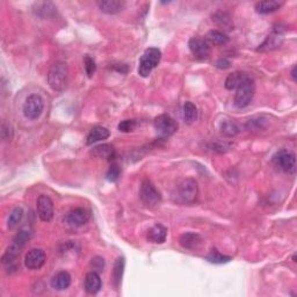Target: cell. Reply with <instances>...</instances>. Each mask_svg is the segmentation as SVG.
<instances>
[{
  "label": "cell",
  "mask_w": 297,
  "mask_h": 297,
  "mask_svg": "<svg viewBox=\"0 0 297 297\" xmlns=\"http://www.w3.org/2000/svg\"><path fill=\"white\" fill-rule=\"evenodd\" d=\"M31 237V231L27 227H22V229L19 230V232L17 233V236L14 237L13 241H12V244L6 248L5 253L2 254L1 260L4 265H12L14 264L15 260H17L19 255H20L22 248H25L28 244V242L30 241Z\"/></svg>",
  "instance_id": "obj_1"
},
{
  "label": "cell",
  "mask_w": 297,
  "mask_h": 297,
  "mask_svg": "<svg viewBox=\"0 0 297 297\" xmlns=\"http://www.w3.org/2000/svg\"><path fill=\"white\" fill-rule=\"evenodd\" d=\"M69 78V66L64 62L53 63L48 72L49 86L53 91L61 92L68 85Z\"/></svg>",
  "instance_id": "obj_2"
},
{
  "label": "cell",
  "mask_w": 297,
  "mask_h": 297,
  "mask_svg": "<svg viewBox=\"0 0 297 297\" xmlns=\"http://www.w3.org/2000/svg\"><path fill=\"white\" fill-rule=\"evenodd\" d=\"M160 58H162V51L158 48H148L145 50L140 59V68H138V74L141 77H148L153 69L159 64Z\"/></svg>",
  "instance_id": "obj_3"
},
{
  "label": "cell",
  "mask_w": 297,
  "mask_h": 297,
  "mask_svg": "<svg viewBox=\"0 0 297 297\" xmlns=\"http://www.w3.org/2000/svg\"><path fill=\"white\" fill-rule=\"evenodd\" d=\"M255 93L254 80L248 77L246 80L236 88L235 93V106L237 108H245L251 103Z\"/></svg>",
  "instance_id": "obj_4"
},
{
  "label": "cell",
  "mask_w": 297,
  "mask_h": 297,
  "mask_svg": "<svg viewBox=\"0 0 297 297\" xmlns=\"http://www.w3.org/2000/svg\"><path fill=\"white\" fill-rule=\"evenodd\" d=\"M140 198L143 204L148 208H154L162 201V195L158 192V189L154 187V185L150 180L145 179L141 185L140 189Z\"/></svg>",
  "instance_id": "obj_5"
},
{
  "label": "cell",
  "mask_w": 297,
  "mask_h": 297,
  "mask_svg": "<svg viewBox=\"0 0 297 297\" xmlns=\"http://www.w3.org/2000/svg\"><path fill=\"white\" fill-rule=\"evenodd\" d=\"M44 109V100L39 94H31L26 99L22 107L24 115L29 120H36L42 115Z\"/></svg>",
  "instance_id": "obj_6"
},
{
  "label": "cell",
  "mask_w": 297,
  "mask_h": 297,
  "mask_svg": "<svg viewBox=\"0 0 297 297\" xmlns=\"http://www.w3.org/2000/svg\"><path fill=\"white\" fill-rule=\"evenodd\" d=\"M153 125L158 135L162 138L170 137L178 130V123L172 116L167 115V114H162V115L157 116L154 119Z\"/></svg>",
  "instance_id": "obj_7"
},
{
  "label": "cell",
  "mask_w": 297,
  "mask_h": 297,
  "mask_svg": "<svg viewBox=\"0 0 297 297\" xmlns=\"http://www.w3.org/2000/svg\"><path fill=\"white\" fill-rule=\"evenodd\" d=\"M178 194L184 203H194L198 194V182L191 178L184 179L178 186Z\"/></svg>",
  "instance_id": "obj_8"
},
{
  "label": "cell",
  "mask_w": 297,
  "mask_h": 297,
  "mask_svg": "<svg viewBox=\"0 0 297 297\" xmlns=\"http://www.w3.org/2000/svg\"><path fill=\"white\" fill-rule=\"evenodd\" d=\"M188 47L193 56L200 61H205L210 57L211 47L203 37H192L188 42Z\"/></svg>",
  "instance_id": "obj_9"
},
{
  "label": "cell",
  "mask_w": 297,
  "mask_h": 297,
  "mask_svg": "<svg viewBox=\"0 0 297 297\" xmlns=\"http://www.w3.org/2000/svg\"><path fill=\"white\" fill-rule=\"evenodd\" d=\"M90 220V211L85 208H74L64 216V222L72 229L85 225Z\"/></svg>",
  "instance_id": "obj_10"
},
{
  "label": "cell",
  "mask_w": 297,
  "mask_h": 297,
  "mask_svg": "<svg viewBox=\"0 0 297 297\" xmlns=\"http://www.w3.org/2000/svg\"><path fill=\"white\" fill-rule=\"evenodd\" d=\"M273 163L284 172H294L296 167L295 153L288 150H280L273 156Z\"/></svg>",
  "instance_id": "obj_11"
},
{
  "label": "cell",
  "mask_w": 297,
  "mask_h": 297,
  "mask_svg": "<svg viewBox=\"0 0 297 297\" xmlns=\"http://www.w3.org/2000/svg\"><path fill=\"white\" fill-rule=\"evenodd\" d=\"M36 211L42 222L48 223L52 220L53 214H55V208H53L52 200L48 195L42 194L37 198Z\"/></svg>",
  "instance_id": "obj_12"
},
{
  "label": "cell",
  "mask_w": 297,
  "mask_h": 297,
  "mask_svg": "<svg viewBox=\"0 0 297 297\" xmlns=\"http://www.w3.org/2000/svg\"><path fill=\"white\" fill-rule=\"evenodd\" d=\"M284 41V31L280 28H275L272 33L266 37V40L262 42L259 48L257 49L258 51L266 52V51H272V50H275L280 48L283 44Z\"/></svg>",
  "instance_id": "obj_13"
},
{
  "label": "cell",
  "mask_w": 297,
  "mask_h": 297,
  "mask_svg": "<svg viewBox=\"0 0 297 297\" xmlns=\"http://www.w3.org/2000/svg\"><path fill=\"white\" fill-rule=\"evenodd\" d=\"M47 257L43 249L41 248H31L30 251L27 252L26 257H25V266L28 270L36 271L43 267L46 264Z\"/></svg>",
  "instance_id": "obj_14"
},
{
  "label": "cell",
  "mask_w": 297,
  "mask_h": 297,
  "mask_svg": "<svg viewBox=\"0 0 297 297\" xmlns=\"http://www.w3.org/2000/svg\"><path fill=\"white\" fill-rule=\"evenodd\" d=\"M179 243L184 248L194 251V249L200 248L202 243H203V239H202V237L198 235V233L186 232V233H184V235H181V237H180Z\"/></svg>",
  "instance_id": "obj_15"
},
{
  "label": "cell",
  "mask_w": 297,
  "mask_h": 297,
  "mask_svg": "<svg viewBox=\"0 0 297 297\" xmlns=\"http://www.w3.org/2000/svg\"><path fill=\"white\" fill-rule=\"evenodd\" d=\"M101 286H102V282H101V277L99 274H98V272L93 271L86 274L84 282V287L86 293L91 294V295H94V294L100 292Z\"/></svg>",
  "instance_id": "obj_16"
},
{
  "label": "cell",
  "mask_w": 297,
  "mask_h": 297,
  "mask_svg": "<svg viewBox=\"0 0 297 297\" xmlns=\"http://www.w3.org/2000/svg\"><path fill=\"white\" fill-rule=\"evenodd\" d=\"M166 237L167 227L164 226L163 224H154L148 231V241L153 244H163L166 241Z\"/></svg>",
  "instance_id": "obj_17"
},
{
  "label": "cell",
  "mask_w": 297,
  "mask_h": 297,
  "mask_svg": "<svg viewBox=\"0 0 297 297\" xmlns=\"http://www.w3.org/2000/svg\"><path fill=\"white\" fill-rule=\"evenodd\" d=\"M97 5L103 13L116 14L124 8L125 2L121 0H100V1H97Z\"/></svg>",
  "instance_id": "obj_18"
},
{
  "label": "cell",
  "mask_w": 297,
  "mask_h": 297,
  "mask_svg": "<svg viewBox=\"0 0 297 297\" xmlns=\"http://www.w3.org/2000/svg\"><path fill=\"white\" fill-rule=\"evenodd\" d=\"M51 287L56 290H65L71 284V275L66 271H61L56 273L51 279Z\"/></svg>",
  "instance_id": "obj_19"
},
{
  "label": "cell",
  "mask_w": 297,
  "mask_h": 297,
  "mask_svg": "<svg viewBox=\"0 0 297 297\" xmlns=\"http://www.w3.org/2000/svg\"><path fill=\"white\" fill-rule=\"evenodd\" d=\"M283 6V1H277V0H264L259 1L255 5V11L260 14H270L277 11Z\"/></svg>",
  "instance_id": "obj_20"
},
{
  "label": "cell",
  "mask_w": 297,
  "mask_h": 297,
  "mask_svg": "<svg viewBox=\"0 0 297 297\" xmlns=\"http://www.w3.org/2000/svg\"><path fill=\"white\" fill-rule=\"evenodd\" d=\"M205 40L210 46H225L229 42V36L223 31L213 29L208 31V34L205 35Z\"/></svg>",
  "instance_id": "obj_21"
},
{
  "label": "cell",
  "mask_w": 297,
  "mask_h": 297,
  "mask_svg": "<svg viewBox=\"0 0 297 297\" xmlns=\"http://www.w3.org/2000/svg\"><path fill=\"white\" fill-rule=\"evenodd\" d=\"M248 77L249 75L248 74H245V72H242V71H236V72H233V74H229L225 80L226 90H229V91L236 90V88L238 87L239 85L243 83V81L246 80Z\"/></svg>",
  "instance_id": "obj_22"
},
{
  "label": "cell",
  "mask_w": 297,
  "mask_h": 297,
  "mask_svg": "<svg viewBox=\"0 0 297 297\" xmlns=\"http://www.w3.org/2000/svg\"><path fill=\"white\" fill-rule=\"evenodd\" d=\"M109 135H110V132L107 128H105V127H94L87 136L86 143L88 145H91V144L97 143V142L105 141L109 137Z\"/></svg>",
  "instance_id": "obj_23"
},
{
  "label": "cell",
  "mask_w": 297,
  "mask_h": 297,
  "mask_svg": "<svg viewBox=\"0 0 297 297\" xmlns=\"http://www.w3.org/2000/svg\"><path fill=\"white\" fill-rule=\"evenodd\" d=\"M124 258L119 257L116 259L115 264H114V270L112 273V279H113V283L115 286V288H119L120 284H121L122 281V276H123V272H124Z\"/></svg>",
  "instance_id": "obj_24"
},
{
  "label": "cell",
  "mask_w": 297,
  "mask_h": 297,
  "mask_svg": "<svg viewBox=\"0 0 297 297\" xmlns=\"http://www.w3.org/2000/svg\"><path fill=\"white\" fill-rule=\"evenodd\" d=\"M92 153L94 156L99 157V158H106V159L112 160L114 157H115V150L112 145L109 144H102V145H98L93 148Z\"/></svg>",
  "instance_id": "obj_25"
},
{
  "label": "cell",
  "mask_w": 297,
  "mask_h": 297,
  "mask_svg": "<svg viewBox=\"0 0 297 297\" xmlns=\"http://www.w3.org/2000/svg\"><path fill=\"white\" fill-rule=\"evenodd\" d=\"M198 119V108L191 101H187L184 105V120L186 123L192 124Z\"/></svg>",
  "instance_id": "obj_26"
},
{
  "label": "cell",
  "mask_w": 297,
  "mask_h": 297,
  "mask_svg": "<svg viewBox=\"0 0 297 297\" xmlns=\"http://www.w3.org/2000/svg\"><path fill=\"white\" fill-rule=\"evenodd\" d=\"M221 134L226 136V137H233L237 134H239V127L231 120H226L221 123Z\"/></svg>",
  "instance_id": "obj_27"
},
{
  "label": "cell",
  "mask_w": 297,
  "mask_h": 297,
  "mask_svg": "<svg viewBox=\"0 0 297 297\" xmlns=\"http://www.w3.org/2000/svg\"><path fill=\"white\" fill-rule=\"evenodd\" d=\"M213 21L216 22L220 27L227 28V29H231V27L233 26L231 17L225 12H216L213 15Z\"/></svg>",
  "instance_id": "obj_28"
},
{
  "label": "cell",
  "mask_w": 297,
  "mask_h": 297,
  "mask_svg": "<svg viewBox=\"0 0 297 297\" xmlns=\"http://www.w3.org/2000/svg\"><path fill=\"white\" fill-rule=\"evenodd\" d=\"M22 219H24V210H22V208L20 207L14 208V209L12 210V213L9 214L7 221V225L9 229H14V227H17L19 224L21 223Z\"/></svg>",
  "instance_id": "obj_29"
},
{
  "label": "cell",
  "mask_w": 297,
  "mask_h": 297,
  "mask_svg": "<svg viewBox=\"0 0 297 297\" xmlns=\"http://www.w3.org/2000/svg\"><path fill=\"white\" fill-rule=\"evenodd\" d=\"M207 260L213 262V264H225V262H229L231 260V257L221 254L216 248H213L210 251L209 255L207 257Z\"/></svg>",
  "instance_id": "obj_30"
},
{
  "label": "cell",
  "mask_w": 297,
  "mask_h": 297,
  "mask_svg": "<svg viewBox=\"0 0 297 297\" xmlns=\"http://www.w3.org/2000/svg\"><path fill=\"white\" fill-rule=\"evenodd\" d=\"M36 14H39L40 17L42 18H47L49 17L50 14L55 12V7L51 2H41V4H36Z\"/></svg>",
  "instance_id": "obj_31"
},
{
  "label": "cell",
  "mask_w": 297,
  "mask_h": 297,
  "mask_svg": "<svg viewBox=\"0 0 297 297\" xmlns=\"http://www.w3.org/2000/svg\"><path fill=\"white\" fill-rule=\"evenodd\" d=\"M84 66H85V71H86L88 77L92 78V75L96 74L97 71L96 61H94L90 55H86L84 57Z\"/></svg>",
  "instance_id": "obj_32"
},
{
  "label": "cell",
  "mask_w": 297,
  "mask_h": 297,
  "mask_svg": "<svg viewBox=\"0 0 297 297\" xmlns=\"http://www.w3.org/2000/svg\"><path fill=\"white\" fill-rule=\"evenodd\" d=\"M1 138L4 142H7L9 143L12 140H13V136H14V130L13 127H12L11 124H7V123H2L1 124Z\"/></svg>",
  "instance_id": "obj_33"
},
{
  "label": "cell",
  "mask_w": 297,
  "mask_h": 297,
  "mask_svg": "<svg viewBox=\"0 0 297 297\" xmlns=\"http://www.w3.org/2000/svg\"><path fill=\"white\" fill-rule=\"evenodd\" d=\"M137 125V121L136 120H124V121L120 122L119 124V130L122 132H130L134 130Z\"/></svg>",
  "instance_id": "obj_34"
},
{
  "label": "cell",
  "mask_w": 297,
  "mask_h": 297,
  "mask_svg": "<svg viewBox=\"0 0 297 297\" xmlns=\"http://www.w3.org/2000/svg\"><path fill=\"white\" fill-rule=\"evenodd\" d=\"M265 121H262L261 119H252L249 120L248 122V124H246V127L249 131H254V130H262V129H265Z\"/></svg>",
  "instance_id": "obj_35"
},
{
  "label": "cell",
  "mask_w": 297,
  "mask_h": 297,
  "mask_svg": "<svg viewBox=\"0 0 297 297\" xmlns=\"http://www.w3.org/2000/svg\"><path fill=\"white\" fill-rule=\"evenodd\" d=\"M120 173H121V171H120V167L118 164H112V166H110L108 172H107V179L112 182L116 181V180L119 179Z\"/></svg>",
  "instance_id": "obj_36"
},
{
  "label": "cell",
  "mask_w": 297,
  "mask_h": 297,
  "mask_svg": "<svg viewBox=\"0 0 297 297\" xmlns=\"http://www.w3.org/2000/svg\"><path fill=\"white\" fill-rule=\"evenodd\" d=\"M92 266H93V271L102 272L103 267H105V261H103V258L96 257L94 259H92Z\"/></svg>",
  "instance_id": "obj_37"
},
{
  "label": "cell",
  "mask_w": 297,
  "mask_h": 297,
  "mask_svg": "<svg viewBox=\"0 0 297 297\" xmlns=\"http://www.w3.org/2000/svg\"><path fill=\"white\" fill-rule=\"evenodd\" d=\"M216 66L219 69H222V70H225V69H229L231 66V62L226 58H220L216 63Z\"/></svg>",
  "instance_id": "obj_38"
},
{
  "label": "cell",
  "mask_w": 297,
  "mask_h": 297,
  "mask_svg": "<svg viewBox=\"0 0 297 297\" xmlns=\"http://www.w3.org/2000/svg\"><path fill=\"white\" fill-rule=\"evenodd\" d=\"M292 78L294 81H296V66H294L292 70Z\"/></svg>",
  "instance_id": "obj_39"
}]
</instances>
